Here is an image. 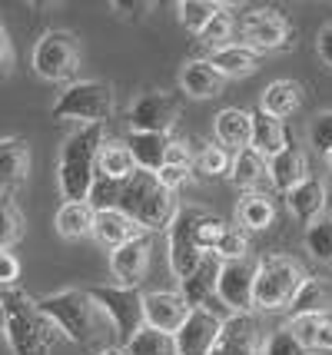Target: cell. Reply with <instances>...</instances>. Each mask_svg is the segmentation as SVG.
I'll return each instance as SVG.
<instances>
[{"label":"cell","instance_id":"9c48e42d","mask_svg":"<svg viewBox=\"0 0 332 355\" xmlns=\"http://www.w3.org/2000/svg\"><path fill=\"white\" fill-rule=\"evenodd\" d=\"M130 133H159L166 137V130H173L180 120V100L173 93H140L133 103H130Z\"/></svg>","mask_w":332,"mask_h":355},{"label":"cell","instance_id":"8fae6325","mask_svg":"<svg viewBox=\"0 0 332 355\" xmlns=\"http://www.w3.org/2000/svg\"><path fill=\"white\" fill-rule=\"evenodd\" d=\"M196 216H200V209H180L176 219L170 223V269L176 272L180 282L190 276L206 256L203 249L196 246V232H193Z\"/></svg>","mask_w":332,"mask_h":355},{"label":"cell","instance_id":"ffe728a7","mask_svg":"<svg viewBox=\"0 0 332 355\" xmlns=\"http://www.w3.org/2000/svg\"><path fill=\"white\" fill-rule=\"evenodd\" d=\"M266 173H269V180H272V186H276V189H283V193L296 189L302 180H309L306 156H302V150H299V146H292V143H286L283 150L269 159Z\"/></svg>","mask_w":332,"mask_h":355},{"label":"cell","instance_id":"b9f144b4","mask_svg":"<svg viewBox=\"0 0 332 355\" xmlns=\"http://www.w3.org/2000/svg\"><path fill=\"white\" fill-rule=\"evenodd\" d=\"M206 176H220V173L229 170V153L222 150V146H206L203 153H200V163H196Z\"/></svg>","mask_w":332,"mask_h":355},{"label":"cell","instance_id":"603a6c76","mask_svg":"<svg viewBox=\"0 0 332 355\" xmlns=\"http://www.w3.org/2000/svg\"><path fill=\"white\" fill-rule=\"evenodd\" d=\"M222 83L226 80L220 77V70L209 60H190L180 70V90L186 93V96H193V100H213V96H220Z\"/></svg>","mask_w":332,"mask_h":355},{"label":"cell","instance_id":"d590c367","mask_svg":"<svg viewBox=\"0 0 332 355\" xmlns=\"http://www.w3.org/2000/svg\"><path fill=\"white\" fill-rule=\"evenodd\" d=\"M306 246L319 263H332V216H319L306 226Z\"/></svg>","mask_w":332,"mask_h":355},{"label":"cell","instance_id":"7bdbcfd3","mask_svg":"<svg viewBox=\"0 0 332 355\" xmlns=\"http://www.w3.org/2000/svg\"><path fill=\"white\" fill-rule=\"evenodd\" d=\"M216 256H220L222 263H229V259H246V236L236 230H226V236H222L220 246H216Z\"/></svg>","mask_w":332,"mask_h":355},{"label":"cell","instance_id":"816d5d0a","mask_svg":"<svg viewBox=\"0 0 332 355\" xmlns=\"http://www.w3.org/2000/svg\"><path fill=\"white\" fill-rule=\"evenodd\" d=\"M326 206H332V183L326 186Z\"/></svg>","mask_w":332,"mask_h":355},{"label":"cell","instance_id":"7dc6e473","mask_svg":"<svg viewBox=\"0 0 332 355\" xmlns=\"http://www.w3.org/2000/svg\"><path fill=\"white\" fill-rule=\"evenodd\" d=\"M313 349H319V352H332V319H322V322H319Z\"/></svg>","mask_w":332,"mask_h":355},{"label":"cell","instance_id":"f35d334b","mask_svg":"<svg viewBox=\"0 0 332 355\" xmlns=\"http://www.w3.org/2000/svg\"><path fill=\"white\" fill-rule=\"evenodd\" d=\"M263 355H309V352H306V345L283 325L279 332L269 336V342L263 345Z\"/></svg>","mask_w":332,"mask_h":355},{"label":"cell","instance_id":"e575fe53","mask_svg":"<svg viewBox=\"0 0 332 355\" xmlns=\"http://www.w3.org/2000/svg\"><path fill=\"white\" fill-rule=\"evenodd\" d=\"M20 236H24V213L17 209V202L10 196L0 193V249L17 246Z\"/></svg>","mask_w":332,"mask_h":355},{"label":"cell","instance_id":"11a10c76","mask_svg":"<svg viewBox=\"0 0 332 355\" xmlns=\"http://www.w3.org/2000/svg\"><path fill=\"white\" fill-rule=\"evenodd\" d=\"M326 31H329V33H332V24H329V27H326Z\"/></svg>","mask_w":332,"mask_h":355},{"label":"cell","instance_id":"8d00e7d4","mask_svg":"<svg viewBox=\"0 0 332 355\" xmlns=\"http://www.w3.org/2000/svg\"><path fill=\"white\" fill-rule=\"evenodd\" d=\"M233 14H229V7H220L216 17L206 24V31L200 33V44L209 46V53L213 50H220V46H229V37H233Z\"/></svg>","mask_w":332,"mask_h":355},{"label":"cell","instance_id":"d6986e66","mask_svg":"<svg viewBox=\"0 0 332 355\" xmlns=\"http://www.w3.org/2000/svg\"><path fill=\"white\" fill-rule=\"evenodd\" d=\"M213 133L220 139V146L229 153H239V150H246L250 143H253V113H246V110H220L216 113V123H213Z\"/></svg>","mask_w":332,"mask_h":355},{"label":"cell","instance_id":"db71d44e","mask_svg":"<svg viewBox=\"0 0 332 355\" xmlns=\"http://www.w3.org/2000/svg\"><path fill=\"white\" fill-rule=\"evenodd\" d=\"M326 163H329V170H332V150H329V153H326Z\"/></svg>","mask_w":332,"mask_h":355},{"label":"cell","instance_id":"52a82bcc","mask_svg":"<svg viewBox=\"0 0 332 355\" xmlns=\"http://www.w3.org/2000/svg\"><path fill=\"white\" fill-rule=\"evenodd\" d=\"M33 70L47 83H67L80 70V44L70 31H47L33 46Z\"/></svg>","mask_w":332,"mask_h":355},{"label":"cell","instance_id":"74e56055","mask_svg":"<svg viewBox=\"0 0 332 355\" xmlns=\"http://www.w3.org/2000/svg\"><path fill=\"white\" fill-rule=\"evenodd\" d=\"M226 223L216 216H209V213H200L196 216V223H193V232H196V246L203 249V252H216V246H220V239L226 236Z\"/></svg>","mask_w":332,"mask_h":355},{"label":"cell","instance_id":"ac0fdd59","mask_svg":"<svg viewBox=\"0 0 332 355\" xmlns=\"http://www.w3.org/2000/svg\"><path fill=\"white\" fill-rule=\"evenodd\" d=\"M30 173V150L27 139L20 137H0V193L10 196L27 183Z\"/></svg>","mask_w":332,"mask_h":355},{"label":"cell","instance_id":"d6a6232c","mask_svg":"<svg viewBox=\"0 0 332 355\" xmlns=\"http://www.w3.org/2000/svg\"><path fill=\"white\" fill-rule=\"evenodd\" d=\"M123 352L127 355H176V339L166 336V332H159V329L143 325L140 332L127 342Z\"/></svg>","mask_w":332,"mask_h":355},{"label":"cell","instance_id":"7402d4cb","mask_svg":"<svg viewBox=\"0 0 332 355\" xmlns=\"http://www.w3.org/2000/svg\"><path fill=\"white\" fill-rule=\"evenodd\" d=\"M286 202H289V213L299 219L302 226H309V223H316V219L322 216V209H326V183L316 180V176H309V180H302L296 189L286 193Z\"/></svg>","mask_w":332,"mask_h":355},{"label":"cell","instance_id":"5b68a950","mask_svg":"<svg viewBox=\"0 0 332 355\" xmlns=\"http://www.w3.org/2000/svg\"><path fill=\"white\" fill-rule=\"evenodd\" d=\"M113 113V90L110 83L100 80H77L70 83L57 103H53V116L57 120H80L83 126H103Z\"/></svg>","mask_w":332,"mask_h":355},{"label":"cell","instance_id":"7c38bea8","mask_svg":"<svg viewBox=\"0 0 332 355\" xmlns=\"http://www.w3.org/2000/svg\"><path fill=\"white\" fill-rule=\"evenodd\" d=\"M253 282H256V266L250 259H229V263L220 266L216 295L233 315L236 312H250L253 309Z\"/></svg>","mask_w":332,"mask_h":355},{"label":"cell","instance_id":"277c9868","mask_svg":"<svg viewBox=\"0 0 332 355\" xmlns=\"http://www.w3.org/2000/svg\"><path fill=\"white\" fill-rule=\"evenodd\" d=\"M40 312L47 315L57 332H64L77 345H90L100 336V309L87 289H64L37 299Z\"/></svg>","mask_w":332,"mask_h":355},{"label":"cell","instance_id":"8992f818","mask_svg":"<svg viewBox=\"0 0 332 355\" xmlns=\"http://www.w3.org/2000/svg\"><path fill=\"white\" fill-rule=\"evenodd\" d=\"M302 282L299 266L286 256H266L256 263V282H253V306L256 309L276 312L289 306Z\"/></svg>","mask_w":332,"mask_h":355},{"label":"cell","instance_id":"ab89813d","mask_svg":"<svg viewBox=\"0 0 332 355\" xmlns=\"http://www.w3.org/2000/svg\"><path fill=\"white\" fill-rule=\"evenodd\" d=\"M309 143H313V150L322 156L332 150V110L319 113L316 120L309 123Z\"/></svg>","mask_w":332,"mask_h":355},{"label":"cell","instance_id":"7a4b0ae2","mask_svg":"<svg viewBox=\"0 0 332 355\" xmlns=\"http://www.w3.org/2000/svg\"><path fill=\"white\" fill-rule=\"evenodd\" d=\"M0 299H3V336L10 342L14 355H50L57 329L40 312L37 299H30L17 286L3 289Z\"/></svg>","mask_w":332,"mask_h":355},{"label":"cell","instance_id":"f907efd6","mask_svg":"<svg viewBox=\"0 0 332 355\" xmlns=\"http://www.w3.org/2000/svg\"><path fill=\"white\" fill-rule=\"evenodd\" d=\"M96 355H127L123 349H103V352H96Z\"/></svg>","mask_w":332,"mask_h":355},{"label":"cell","instance_id":"60d3db41","mask_svg":"<svg viewBox=\"0 0 332 355\" xmlns=\"http://www.w3.org/2000/svg\"><path fill=\"white\" fill-rule=\"evenodd\" d=\"M326 315H302V319H289V332L296 336V339L306 345V352L313 349V342H316V332H319V322H322Z\"/></svg>","mask_w":332,"mask_h":355},{"label":"cell","instance_id":"f1b7e54d","mask_svg":"<svg viewBox=\"0 0 332 355\" xmlns=\"http://www.w3.org/2000/svg\"><path fill=\"white\" fill-rule=\"evenodd\" d=\"M57 232L64 239H87L94 236V209L87 202H64L57 209Z\"/></svg>","mask_w":332,"mask_h":355},{"label":"cell","instance_id":"cb8c5ba5","mask_svg":"<svg viewBox=\"0 0 332 355\" xmlns=\"http://www.w3.org/2000/svg\"><path fill=\"white\" fill-rule=\"evenodd\" d=\"M302 103V87L296 80H272L263 96H259V113H266L272 120L283 123L286 116H292Z\"/></svg>","mask_w":332,"mask_h":355},{"label":"cell","instance_id":"bcb514c9","mask_svg":"<svg viewBox=\"0 0 332 355\" xmlns=\"http://www.w3.org/2000/svg\"><path fill=\"white\" fill-rule=\"evenodd\" d=\"M14 73V44H10V33L0 20V80H7Z\"/></svg>","mask_w":332,"mask_h":355},{"label":"cell","instance_id":"ee69618b","mask_svg":"<svg viewBox=\"0 0 332 355\" xmlns=\"http://www.w3.org/2000/svg\"><path fill=\"white\" fill-rule=\"evenodd\" d=\"M20 279V263L10 249H0V289H14Z\"/></svg>","mask_w":332,"mask_h":355},{"label":"cell","instance_id":"681fc988","mask_svg":"<svg viewBox=\"0 0 332 355\" xmlns=\"http://www.w3.org/2000/svg\"><path fill=\"white\" fill-rule=\"evenodd\" d=\"M110 7H113V10H116L120 17H137L133 10H150L153 3H110Z\"/></svg>","mask_w":332,"mask_h":355},{"label":"cell","instance_id":"9a60e30c","mask_svg":"<svg viewBox=\"0 0 332 355\" xmlns=\"http://www.w3.org/2000/svg\"><path fill=\"white\" fill-rule=\"evenodd\" d=\"M209 355H263V329L250 312L229 315Z\"/></svg>","mask_w":332,"mask_h":355},{"label":"cell","instance_id":"44dd1931","mask_svg":"<svg viewBox=\"0 0 332 355\" xmlns=\"http://www.w3.org/2000/svg\"><path fill=\"white\" fill-rule=\"evenodd\" d=\"M170 137H159V133H130L123 139V146L130 150L137 170H146V173H159L166 166V153H170Z\"/></svg>","mask_w":332,"mask_h":355},{"label":"cell","instance_id":"6da1fadb","mask_svg":"<svg viewBox=\"0 0 332 355\" xmlns=\"http://www.w3.org/2000/svg\"><path fill=\"white\" fill-rule=\"evenodd\" d=\"M110 209H120L143 232L170 230V223L180 213L176 193H170L166 186L159 183L157 173H146V170H137L130 180L116 183V196H113Z\"/></svg>","mask_w":332,"mask_h":355},{"label":"cell","instance_id":"5bb4252c","mask_svg":"<svg viewBox=\"0 0 332 355\" xmlns=\"http://www.w3.org/2000/svg\"><path fill=\"white\" fill-rule=\"evenodd\" d=\"M289 44V20L276 10H250L243 17V46H250L256 53L279 50Z\"/></svg>","mask_w":332,"mask_h":355},{"label":"cell","instance_id":"1f68e13d","mask_svg":"<svg viewBox=\"0 0 332 355\" xmlns=\"http://www.w3.org/2000/svg\"><path fill=\"white\" fill-rule=\"evenodd\" d=\"M266 156H259L253 150V146H246V150H239L236 156H233V183L243 186V189H250V193H256V186H259V180L263 176H269L266 173Z\"/></svg>","mask_w":332,"mask_h":355},{"label":"cell","instance_id":"83f0119b","mask_svg":"<svg viewBox=\"0 0 332 355\" xmlns=\"http://www.w3.org/2000/svg\"><path fill=\"white\" fill-rule=\"evenodd\" d=\"M96 173L100 176H107V180H130L133 173H137V163H133V156L130 150L123 146V139H107L103 143V150H100V159H96Z\"/></svg>","mask_w":332,"mask_h":355},{"label":"cell","instance_id":"30bf717a","mask_svg":"<svg viewBox=\"0 0 332 355\" xmlns=\"http://www.w3.org/2000/svg\"><path fill=\"white\" fill-rule=\"evenodd\" d=\"M220 266H222V259L216 256V252H206L203 263L196 266L190 276L180 282V295L186 299V306H190V309H209V312H216L220 319H229L233 312L226 309V306L220 302V295H216Z\"/></svg>","mask_w":332,"mask_h":355},{"label":"cell","instance_id":"f5cc1de1","mask_svg":"<svg viewBox=\"0 0 332 355\" xmlns=\"http://www.w3.org/2000/svg\"><path fill=\"white\" fill-rule=\"evenodd\" d=\"M0 332H3V299H0Z\"/></svg>","mask_w":332,"mask_h":355},{"label":"cell","instance_id":"f6af8a7d","mask_svg":"<svg viewBox=\"0 0 332 355\" xmlns=\"http://www.w3.org/2000/svg\"><path fill=\"white\" fill-rule=\"evenodd\" d=\"M157 180H159L163 186H166L170 193H176L180 186L190 180V166H173V163H166V166H163V170L157 173Z\"/></svg>","mask_w":332,"mask_h":355},{"label":"cell","instance_id":"836d02e7","mask_svg":"<svg viewBox=\"0 0 332 355\" xmlns=\"http://www.w3.org/2000/svg\"><path fill=\"white\" fill-rule=\"evenodd\" d=\"M222 3H213V0H183L176 10H180V24L186 27L190 33H200L206 31V24L216 17V10H220Z\"/></svg>","mask_w":332,"mask_h":355},{"label":"cell","instance_id":"4fadbf2b","mask_svg":"<svg viewBox=\"0 0 332 355\" xmlns=\"http://www.w3.org/2000/svg\"><path fill=\"white\" fill-rule=\"evenodd\" d=\"M226 319H220L209 309H190L183 325L176 329V355H209L220 339V329Z\"/></svg>","mask_w":332,"mask_h":355},{"label":"cell","instance_id":"d4e9b609","mask_svg":"<svg viewBox=\"0 0 332 355\" xmlns=\"http://www.w3.org/2000/svg\"><path fill=\"white\" fill-rule=\"evenodd\" d=\"M206 60L213 63L216 70H220L222 80H236V77H250L253 70H259V53L250 50V46L243 44H229V46H220V50H213Z\"/></svg>","mask_w":332,"mask_h":355},{"label":"cell","instance_id":"484cf974","mask_svg":"<svg viewBox=\"0 0 332 355\" xmlns=\"http://www.w3.org/2000/svg\"><path fill=\"white\" fill-rule=\"evenodd\" d=\"M94 236L103 243V246H123V243H130V239H137V236H143V230L133 223V219H127L120 209H100V213H94Z\"/></svg>","mask_w":332,"mask_h":355},{"label":"cell","instance_id":"c3c4849f","mask_svg":"<svg viewBox=\"0 0 332 355\" xmlns=\"http://www.w3.org/2000/svg\"><path fill=\"white\" fill-rule=\"evenodd\" d=\"M319 57H322V60L332 67V33L329 31L319 33Z\"/></svg>","mask_w":332,"mask_h":355},{"label":"cell","instance_id":"3957f363","mask_svg":"<svg viewBox=\"0 0 332 355\" xmlns=\"http://www.w3.org/2000/svg\"><path fill=\"white\" fill-rule=\"evenodd\" d=\"M103 126H80L60 146V166H57V183L67 202H87L90 186L96 180V159L103 150Z\"/></svg>","mask_w":332,"mask_h":355},{"label":"cell","instance_id":"ba28073f","mask_svg":"<svg viewBox=\"0 0 332 355\" xmlns=\"http://www.w3.org/2000/svg\"><path fill=\"white\" fill-rule=\"evenodd\" d=\"M90 299L96 302V309L103 312L113 322L116 336L123 342H130L143 325V295L137 289H123V286H94L87 289Z\"/></svg>","mask_w":332,"mask_h":355},{"label":"cell","instance_id":"2e32d148","mask_svg":"<svg viewBox=\"0 0 332 355\" xmlns=\"http://www.w3.org/2000/svg\"><path fill=\"white\" fill-rule=\"evenodd\" d=\"M150 252H153V243L150 236L143 232L137 239H130L123 246L110 249V272L113 279L123 286V289H137L140 279L146 276V266H150Z\"/></svg>","mask_w":332,"mask_h":355},{"label":"cell","instance_id":"4dcf8cb0","mask_svg":"<svg viewBox=\"0 0 332 355\" xmlns=\"http://www.w3.org/2000/svg\"><path fill=\"white\" fill-rule=\"evenodd\" d=\"M236 219H239V226L250 232L269 230L272 219H276V206H272L269 196H263V193H246L236 206Z\"/></svg>","mask_w":332,"mask_h":355},{"label":"cell","instance_id":"4316f807","mask_svg":"<svg viewBox=\"0 0 332 355\" xmlns=\"http://www.w3.org/2000/svg\"><path fill=\"white\" fill-rule=\"evenodd\" d=\"M332 306V293L326 289L322 279H302L296 295L289 299V319H302V315H326Z\"/></svg>","mask_w":332,"mask_h":355},{"label":"cell","instance_id":"e0dca14e","mask_svg":"<svg viewBox=\"0 0 332 355\" xmlns=\"http://www.w3.org/2000/svg\"><path fill=\"white\" fill-rule=\"evenodd\" d=\"M190 315V306L180 293H150L143 295V322L159 329L166 336H176V329Z\"/></svg>","mask_w":332,"mask_h":355},{"label":"cell","instance_id":"f546056e","mask_svg":"<svg viewBox=\"0 0 332 355\" xmlns=\"http://www.w3.org/2000/svg\"><path fill=\"white\" fill-rule=\"evenodd\" d=\"M286 143V126L279 123V120H272V116H266V113H253V146L259 156H266V159H272V156L283 150Z\"/></svg>","mask_w":332,"mask_h":355}]
</instances>
